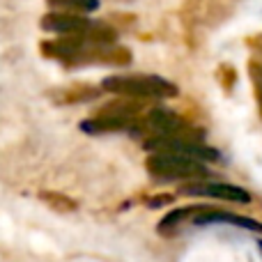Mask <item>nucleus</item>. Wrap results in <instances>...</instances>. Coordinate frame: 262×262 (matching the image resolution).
<instances>
[{
    "instance_id": "5",
    "label": "nucleus",
    "mask_w": 262,
    "mask_h": 262,
    "mask_svg": "<svg viewBox=\"0 0 262 262\" xmlns=\"http://www.w3.org/2000/svg\"><path fill=\"white\" fill-rule=\"evenodd\" d=\"M191 223L193 226H214V223H230V226L246 228L251 232H262V223L253 221L246 216H237V214H228L221 209H209V207H193L191 214Z\"/></svg>"
},
{
    "instance_id": "4",
    "label": "nucleus",
    "mask_w": 262,
    "mask_h": 262,
    "mask_svg": "<svg viewBox=\"0 0 262 262\" xmlns=\"http://www.w3.org/2000/svg\"><path fill=\"white\" fill-rule=\"evenodd\" d=\"M90 18L85 14H74V12H49L41 16V28L46 32H55V35H88L92 28Z\"/></svg>"
},
{
    "instance_id": "10",
    "label": "nucleus",
    "mask_w": 262,
    "mask_h": 262,
    "mask_svg": "<svg viewBox=\"0 0 262 262\" xmlns=\"http://www.w3.org/2000/svg\"><path fill=\"white\" fill-rule=\"evenodd\" d=\"M260 251H262V242H260Z\"/></svg>"
},
{
    "instance_id": "9",
    "label": "nucleus",
    "mask_w": 262,
    "mask_h": 262,
    "mask_svg": "<svg viewBox=\"0 0 262 262\" xmlns=\"http://www.w3.org/2000/svg\"><path fill=\"white\" fill-rule=\"evenodd\" d=\"M95 95H97L95 90L78 88V90H58V92H53L51 97H55V99H58V104H81V101L90 99V97H95Z\"/></svg>"
},
{
    "instance_id": "2",
    "label": "nucleus",
    "mask_w": 262,
    "mask_h": 262,
    "mask_svg": "<svg viewBox=\"0 0 262 262\" xmlns=\"http://www.w3.org/2000/svg\"><path fill=\"white\" fill-rule=\"evenodd\" d=\"M147 172L154 180H203L207 175V168L193 157H186L170 149H154L145 161Z\"/></svg>"
},
{
    "instance_id": "3",
    "label": "nucleus",
    "mask_w": 262,
    "mask_h": 262,
    "mask_svg": "<svg viewBox=\"0 0 262 262\" xmlns=\"http://www.w3.org/2000/svg\"><path fill=\"white\" fill-rule=\"evenodd\" d=\"M182 195H205V198H219V200H228V203H237V205H246L251 203V193L242 186H232V184H216V182H189L180 189Z\"/></svg>"
},
{
    "instance_id": "1",
    "label": "nucleus",
    "mask_w": 262,
    "mask_h": 262,
    "mask_svg": "<svg viewBox=\"0 0 262 262\" xmlns=\"http://www.w3.org/2000/svg\"><path fill=\"white\" fill-rule=\"evenodd\" d=\"M106 92L131 99H170L177 95V88L170 81L152 74H124V76H108L101 83Z\"/></svg>"
},
{
    "instance_id": "11",
    "label": "nucleus",
    "mask_w": 262,
    "mask_h": 262,
    "mask_svg": "<svg viewBox=\"0 0 262 262\" xmlns=\"http://www.w3.org/2000/svg\"><path fill=\"white\" fill-rule=\"evenodd\" d=\"M260 104H262V101H260Z\"/></svg>"
},
{
    "instance_id": "7",
    "label": "nucleus",
    "mask_w": 262,
    "mask_h": 262,
    "mask_svg": "<svg viewBox=\"0 0 262 262\" xmlns=\"http://www.w3.org/2000/svg\"><path fill=\"white\" fill-rule=\"evenodd\" d=\"M53 9L60 12H74V14H90L99 9V0H46Z\"/></svg>"
},
{
    "instance_id": "6",
    "label": "nucleus",
    "mask_w": 262,
    "mask_h": 262,
    "mask_svg": "<svg viewBox=\"0 0 262 262\" xmlns=\"http://www.w3.org/2000/svg\"><path fill=\"white\" fill-rule=\"evenodd\" d=\"M143 129L149 131V138L152 136H177L182 134L184 129V122L177 113L172 111H166V108H154L147 113V118L140 120Z\"/></svg>"
},
{
    "instance_id": "8",
    "label": "nucleus",
    "mask_w": 262,
    "mask_h": 262,
    "mask_svg": "<svg viewBox=\"0 0 262 262\" xmlns=\"http://www.w3.org/2000/svg\"><path fill=\"white\" fill-rule=\"evenodd\" d=\"M41 200H44L49 207H53V212L67 214V212H74V209H76V203H74L72 198H67L64 193H51V191H44V193H41Z\"/></svg>"
}]
</instances>
